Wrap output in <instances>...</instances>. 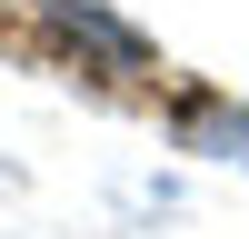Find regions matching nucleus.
Listing matches in <instances>:
<instances>
[{
	"mask_svg": "<svg viewBox=\"0 0 249 239\" xmlns=\"http://www.w3.org/2000/svg\"><path fill=\"white\" fill-rule=\"evenodd\" d=\"M40 20H50V40H60V50H100L110 70H140V60H150V40H140L130 20H110V10H70V0H40Z\"/></svg>",
	"mask_w": 249,
	"mask_h": 239,
	"instance_id": "1",
	"label": "nucleus"
}]
</instances>
